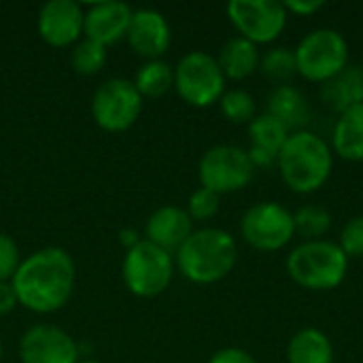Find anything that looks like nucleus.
<instances>
[{"mask_svg": "<svg viewBox=\"0 0 363 363\" xmlns=\"http://www.w3.org/2000/svg\"><path fill=\"white\" fill-rule=\"evenodd\" d=\"M77 270L68 251L45 247L21 259L11 285L17 304L36 315H49L64 308L74 291Z\"/></svg>", "mask_w": 363, "mask_h": 363, "instance_id": "1", "label": "nucleus"}, {"mask_svg": "<svg viewBox=\"0 0 363 363\" xmlns=\"http://www.w3.org/2000/svg\"><path fill=\"white\" fill-rule=\"evenodd\" d=\"M238 247L230 232L219 228L194 230V234L177 251L181 274L196 285H213L223 281L236 266Z\"/></svg>", "mask_w": 363, "mask_h": 363, "instance_id": "2", "label": "nucleus"}, {"mask_svg": "<svg viewBox=\"0 0 363 363\" xmlns=\"http://www.w3.org/2000/svg\"><path fill=\"white\" fill-rule=\"evenodd\" d=\"M279 170L285 185L296 194H315L321 189L334 168L332 147L315 132H291L279 153Z\"/></svg>", "mask_w": 363, "mask_h": 363, "instance_id": "3", "label": "nucleus"}, {"mask_svg": "<svg viewBox=\"0 0 363 363\" xmlns=\"http://www.w3.org/2000/svg\"><path fill=\"white\" fill-rule=\"evenodd\" d=\"M349 257L330 240H306L287 257V272L294 283L311 291H330L342 285Z\"/></svg>", "mask_w": 363, "mask_h": 363, "instance_id": "4", "label": "nucleus"}, {"mask_svg": "<svg viewBox=\"0 0 363 363\" xmlns=\"http://www.w3.org/2000/svg\"><path fill=\"white\" fill-rule=\"evenodd\" d=\"M294 51L298 74L313 83L323 85L349 66V43L332 28L308 32Z\"/></svg>", "mask_w": 363, "mask_h": 363, "instance_id": "5", "label": "nucleus"}, {"mask_svg": "<svg viewBox=\"0 0 363 363\" xmlns=\"http://www.w3.org/2000/svg\"><path fill=\"white\" fill-rule=\"evenodd\" d=\"M172 255L147 240L132 247L121 266V277L128 291L136 298H157L172 281Z\"/></svg>", "mask_w": 363, "mask_h": 363, "instance_id": "6", "label": "nucleus"}, {"mask_svg": "<svg viewBox=\"0 0 363 363\" xmlns=\"http://www.w3.org/2000/svg\"><path fill=\"white\" fill-rule=\"evenodd\" d=\"M174 89L183 102L206 108L221 100L225 94V77L217 57L204 51H191L174 66Z\"/></svg>", "mask_w": 363, "mask_h": 363, "instance_id": "7", "label": "nucleus"}, {"mask_svg": "<svg viewBox=\"0 0 363 363\" xmlns=\"http://www.w3.org/2000/svg\"><path fill=\"white\" fill-rule=\"evenodd\" d=\"M143 111V96L138 94L134 81L108 79L104 81L91 98V117L98 128L106 132L130 130Z\"/></svg>", "mask_w": 363, "mask_h": 363, "instance_id": "8", "label": "nucleus"}, {"mask_svg": "<svg viewBox=\"0 0 363 363\" xmlns=\"http://www.w3.org/2000/svg\"><path fill=\"white\" fill-rule=\"evenodd\" d=\"M255 166L249 153L234 145H217L208 149L198 166L200 185L215 194H232L247 187L253 179Z\"/></svg>", "mask_w": 363, "mask_h": 363, "instance_id": "9", "label": "nucleus"}, {"mask_svg": "<svg viewBox=\"0 0 363 363\" xmlns=\"http://www.w3.org/2000/svg\"><path fill=\"white\" fill-rule=\"evenodd\" d=\"M240 234L257 251H281L296 236L294 213L277 202L253 204L240 221Z\"/></svg>", "mask_w": 363, "mask_h": 363, "instance_id": "10", "label": "nucleus"}, {"mask_svg": "<svg viewBox=\"0 0 363 363\" xmlns=\"http://www.w3.org/2000/svg\"><path fill=\"white\" fill-rule=\"evenodd\" d=\"M228 17L242 38L253 45H266L283 34L289 13L283 2L274 0H232L228 4Z\"/></svg>", "mask_w": 363, "mask_h": 363, "instance_id": "11", "label": "nucleus"}, {"mask_svg": "<svg viewBox=\"0 0 363 363\" xmlns=\"http://www.w3.org/2000/svg\"><path fill=\"white\" fill-rule=\"evenodd\" d=\"M21 363H77L79 347L68 332L55 325H32L19 340Z\"/></svg>", "mask_w": 363, "mask_h": 363, "instance_id": "12", "label": "nucleus"}, {"mask_svg": "<svg viewBox=\"0 0 363 363\" xmlns=\"http://www.w3.org/2000/svg\"><path fill=\"white\" fill-rule=\"evenodd\" d=\"M38 34L51 47H68L83 34L85 11L74 0H49L38 11Z\"/></svg>", "mask_w": 363, "mask_h": 363, "instance_id": "13", "label": "nucleus"}, {"mask_svg": "<svg viewBox=\"0 0 363 363\" xmlns=\"http://www.w3.org/2000/svg\"><path fill=\"white\" fill-rule=\"evenodd\" d=\"M128 43L134 53L147 60H160L172 40V30L168 19L155 9H138L132 13L128 28Z\"/></svg>", "mask_w": 363, "mask_h": 363, "instance_id": "14", "label": "nucleus"}, {"mask_svg": "<svg viewBox=\"0 0 363 363\" xmlns=\"http://www.w3.org/2000/svg\"><path fill=\"white\" fill-rule=\"evenodd\" d=\"M132 9L125 2H96L85 11V38L111 47L128 36Z\"/></svg>", "mask_w": 363, "mask_h": 363, "instance_id": "15", "label": "nucleus"}, {"mask_svg": "<svg viewBox=\"0 0 363 363\" xmlns=\"http://www.w3.org/2000/svg\"><path fill=\"white\" fill-rule=\"evenodd\" d=\"M194 234V221L185 208L179 206H162L153 211L145 225V240L172 253L179 251L181 245Z\"/></svg>", "mask_w": 363, "mask_h": 363, "instance_id": "16", "label": "nucleus"}, {"mask_svg": "<svg viewBox=\"0 0 363 363\" xmlns=\"http://www.w3.org/2000/svg\"><path fill=\"white\" fill-rule=\"evenodd\" d=\"M289 130L272 115L264 113V115H255V119L249 123V136H251V149L249 160L251 164L257 166H272L279 162V153L285 147L287 138H289Z\"/></svg>", "mask_w": 363, "mask_h": 363, "instance_id": "17", "label": "nucleus"}, {"mask_svg": "<svg viewBox=\"0 0 363 363\" xmlns=\"http://www.w3.org/2000/svg\"><path fill=\"white\" fill-rule=\"evenodd\" d=\"M268 115L277 117L289 132H300L311 121L306 96L294 85H277L268 98Z\"/></svg>", "mask_w": 363, "mask_h": 363, "instance_id": "18", "label": "nucleus"}, {"mask_svg": "<svg viewBox=\"0 0 363 363\" xmlns=\"http://www.w3.org/2000/svg\"><path fill=\"white\" fill-rule=\"evenodd\" d=\"M321 100L338 115L363 102V66H347L340 74L321 85Z\"/></svg>", "mask_w": 363, "mask_h": 363, "instance_id": "19", "label": "nucleus"}, {"mask_svg": "<svg viewBox=\"0 0 363 363\" xmlns=\"http://www.w3.org/2000/svg\"><path fill=\"white\" fill-rule=\"evenodd\" d=\"M262 55L257 51V45H253L251 40L242 38V36H234L230 38L217 57V64L223 72L225 79L232 81H242L247 77H251L257 68H259Z\"/></svg>", "mask_w": 363, "mask_h": 363, "instance_id": "20", "label": "nucleus"}, {"mask_svg": "<svg viewBox=\"0 0 363 363\" xmlns=\"http://www.w3.org/2000/svg\"><path fill=\"white\" fill-rule=\"evenodd\" d=\"M332 149L342 160L363 162V102L340 113L332 134Z\"/></svg>", "mask_w": 363, "mask_h": 363, "instance_id": "21", "label": "nucleus"}, {"mask_svg": "<svg viewBox=\"0 0 363 363\" xmlns=\"http://www.w3.org/2000/svg\"><path fill=\"white\" fill-rule=\"evenodd\" d=\"M289 363H334L332 340L315 328L298 332L287 347Z\"/></svg>", "mask_w": 363, "mask_h": 363, "instance_id": "22", "label": "nucleus"}, {"mask_svg": "<svg viewBox=\"0 0 363 363\" xmlns=\"http://www.w3.org/2000/svg\"><path fill=\"white\" fill-rule=\"evenodd\" d=\"M134 85L143 98H160L174 87V68L164 60H147L138 68Z\"/></svg>", "mask_w": 363, "mask_h": 363, "instance_id": "23", "label": "nucleus"}, {"mask_svg": "<svg viewBox=\"0 0 363 363\" xmlns=\"http://www.w3.org/2000/svg\"><path fill=\"white\" fill-rule=\"evenodd\" d=\"M294 225L296 234L304 236L306 240H321L332 228V215L323 206L308 204L294 213Z\"/></svg>", "mask_w": 363, "mask_h": 363, "instance_id": "24", "label": "nucleus"}, {"mask_svg": "<svg viewBox=\"0 0 363 363\" xmlns=\"http://www.w3.org/2000/svg\"><path fill=\"white\" fill-rule=\"evenodd\" d=\"M259 68H262V72H264L268 79H272V81L285 85V81H289L294 74H298L296 51L289 49V47H274V49H270V51L262 57Z\"/></svg>", "mask_w": 363, "mask_h": 363, "instance_id": "25", "label": "nucleus"}, {"mask_svg": "<svg viewBox=\"0 0 363 363\" xmlns=\"http://www.w3.org/2000/svg\"><path fill=\"white\" fill-rule=\"evenodd\" d=\"M72 68L74 72L83 74V77H91L96 72H100L106 64V47H102L100 43H94L89 38H83L74 45L72 55H70Z\"/></svg>", "mask_w": 363, "mask_h": 363, "instance_id": "26", "label": "nucleus"}, {"mask_svg": "<svg viewBox=\"0 0 363 363\" xmlns=\"http://www.w3.org/2000/svg\"><path fill=\"white\" fill-rule=\"evenodd\" d=\"M221 113L232 123H251L255 119V98L245 89H230L219 100Z\"/></svg>", "mask_w": 363, "mask_h": 363, "instance_id": "27", "label": "nucleus"}, {"mask_svg": "<svg viewBox=\"0 0 363 363\" xmlns=\"http://www.w3.org/2000/svg\"><path fill=\"white\" fill-rule=\"evenodd\" d=\"M219 206H221V196L206 187H200L189 196L185 211L191 217V221H208L219 213Z\"/></svg>", "mask_w": 363, "mask_h": 363, "instance_id": "28", "label": "nucleus"}, {"mask_svg": "<svg viewBox=\"0 0 363 363\" xmlns=\"http://www.w3.org/2000/svg\"><path fill=\"white\" fill-rule=\"evenodd\" d=\"M19 264H21V255L17 242L9 234L0 232V283H11Z\"/></svg>", "mask_w": 363, "mask_h": 363, "instance_id": "29", "label": "nucleus"}, {"mask_svg": "<svg viewBox=\"0 0 363 363\" xmlns=\"http://www.w3.org/2000/svg\"><path fill=\"white\" fill-rule=\"evenodd\" d=\"M338 247L347 257H363V215L353 217L342 228Z\"/></svg>", "mask_w": 363, "mask_h": 363, "instance_id": "30", "label": "nucleus"}, {"mask_svg": "<svg viewBox=\"0 0 363 363\" xmlns=\"http://www.w3.org/2000/svg\"><path fill=\"white\" fill-rule=\"evenodd\" d=\"M208 363H257L255 357L242 349H236V347H228V349H221L217 353H213V357L208 359Z\"/></svg>", "mask_w": 363, "mask_h": 363, "instance_id": "31", "label": "nucleus"}, {"mask_svg": "<svg viewBox=\"0 0 363 363\" xmlns=\"http://www.w3.org/2000/svg\"><path fill=\"white\" fill-rule=\"evenodd\" d=\"M283 6L287 13H294L300 17H311L317 11H321L325 6V2H321V0H289V2H283Z\"/></svg>", "mask_w": 363, "mask_h": 363, "instance_id": "32", "label": "nucleus"}, {"mask_svg": "<svg viewBox=\"0 0 363 363\" xmlns=\"http://www.w3.org/2000/svg\"><path fill=\"white\" fill-rule=\"evenodd\" d=\"M17 306V296L11 283H0V317L9 315Z\"/></svg>", "mask_w": 363, "mask_h": 363, "instance_id": "33", "label": "nucleus"}, {"mask_svg": "<svg viewBox=\"0 0 363 363\" xmlns=\"http://www.w3.org/2000/svg\"><path fill=\"white\" fill-rule=\"evenodd\" d=\"M119 242L130 251L132 247H136L140 242V236H138V232L134 228H125V230L119 232Z\"/></svg>", "mask_w": 363, "mask_h": 363, "instance_id": "34", "label": "nucleus"}, {"mask_svg": "<svg viewBox=\"0 0 363 363\" xmlns=\"http://www.w3.org/2000/svg\"><path fill=\"white\" fill-rule=\"evenodd\" d=\"M77 363H100V362H96V359H81V362H77Z\"/></svg>", "mask_w": 363, "mask_h": 363, "instance_id": "35", "label": "nucleus"}, {"mask_svg": "<svg viewBox=\"0 0 363 363\" xmlns=\"http://www.w3.org/2000/svg\"><path fill=\"white\" fill-rule=\"evenodd\" d=\"M2 355H4V349H2V342H0V362H2Z\"/></svg>", "mask_w": 363, "mask_h": 363, "instance_id": "36", "label": "nucleus"}]
</instances>
